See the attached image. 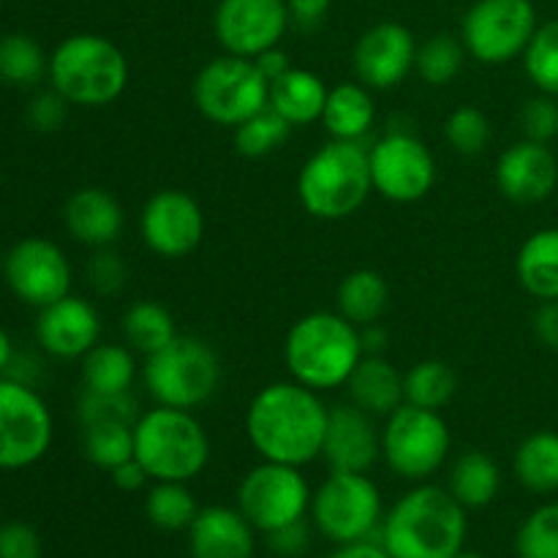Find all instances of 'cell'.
<instances>
[{
	"mask_svg": "<svg viewBox=\"0 0 558 558\" xmlns=\"http://www.w3.org/2000/svg\"><path fill=\"white\" fill-rule=\"evenodd\" d=\"M330 409L319 392L300 381H272L262 387L245 412V434L262 461L308 466L322 458Z\"/></svg>",
	"mask_w": 558,
	"mask_h": 558,
	"instance_id": "1",
	"label": "cell"
},
{
	"mask_svg": "<svg viewBox=\"0 0 558 558\" xmlns=\"http://www.w3.org/2000/svg\"><path fill=\"white\" fill-rule=\"evenodd\" d=\"M466 543V507L447 488L417 485L381 523V545L392 558H452Z\"/></svg>",
	"mask_w": 558,
	"mask_h": 558,
	"instance_id": "2",
	"label": "cell"
},
{
	"mask_svg": "<svg viewBox=\"0 0 558 558\" xmlns=\"http://www.w3.org/2000/svg\"><path fill=\"white\" fill-rule=\"evenodd\" d=\"M363 357L357 325L330 311H314L294 322L283 343L292 379L316 392L347 385Z\"/></svg>",
	"mask_w": 558,
	"mask_h": 558,
	"instance_id": "3",
	"label": "cell"
},
{
	"mask_svg": "<svg viewBox=\"0 0 558 558\" xmlns=\"http://www.w3.org/2000/svg\"><path fill=\"white\" fill-rule=\"evenodd\" d=\"M47 76L71 107H107L129 87V60L109 38L74 33L52 49Z\"/></svg>",
	"mask_w": 558,
	"mask_h": 558,
	"instance_id": "4",
	"label": "cell"
},
{
	"mask_svg": "<svg viewBox=\"0 0 558 558\" xmlns=\"http://www.w3.org/2000/svg\"><path fill=\"white\" fill-rule=\"evenodd\" d=\"M374 191L368 147L363 142L332 140L303 163L298 196L305 210L322 221H343L365 205Z\"/></svg>",
	"mask_w": 558,
	"mask_h": 558,
	"instance_id": "5",
	"label": "cell"
},
{
	"mask_svg": "<svg viewBox=\"0 0 558 558\" xmlns=\"http://www.w3.org/2000/svg\"><path fill=\"white\" fill-rule=\"evenodd\" d=\"M134 458L153 483H191L210 461V439L194 412L156 407L136 417Z\"/></svg>",
	"mask_w": 558,
	"mask_h": 558,
	"instance_id": "6",
	"label": "cell"
},
{
	"mask_svg": "<svg viewBox=\"0 0 558 558\" xmlns=\"http://www.w3.org/2000/svg\"><path fill=\"white\" fill-rule=\"evenodd\" d=\"M142 381L158 407L191 412L216 396L221 385V360L202 338L178 336L163 349L147 354Z\"/></svg>",
	"mask_w": 558,
	"mask_h": 558,
	"instance_id": "7",
	"label": "cell"
},
{
	"mask_svg": "<svg viewBox=\"0 0 558 558\" xmlns=\"http://www.w3.org/2000/svg\"><path fill=\"white\" fill-rule=\"evenodd\" d=\"M194 104L210 123L234 129L251 114L270 107V82L254 58L221 54L196 74Z\"/></svg>",
	"mask_w": 558,
	"mask_h": 558,
	"instance_id": "8",
	"label": "cell"
},
{
	"mask_svg": "<svg viewBox=\"0 0 558 558\" xmlns=\"http://www.w3.org/2000/svg\"><path fill=\"white\" fill-rule=\"evenodd\" d=\"M450 428L434 409L401 403L381 428V458L403 480L423 483L450 456Z\"/></svg>",
	"mask_w": 558,
	"mask_h": 558,
	"instance_id": "9",
	"label": "cell"
},
{
	"mask_svg": "<svg viewBox=\"0 0 558 558\" xmlns=\"http://www.w3.org/2000/svg\"><path fill=\"white\" fill-rule=\"evenodd\" d=\"M311 518L330 543H360L379 529L381 494L368 474L330 472L311 496Z\"/></svg>",
	"mask_w": 558,
	"mask_h": 558,
	"instance_id": "10",
	"label": "cell"
},
{
	"mask_svg": "<svg viewBox=\"0 0 558 558\" xmlns=\"http://www.w3.org/2000/svg\"><path fill=\"white\" fill-rule=\"evenodd\" d=\"M52 412L36 387L0 376V472H22L52 447Z\"/></svg>",
	"mask_w": 558,
	"mask_h": 558,
	"instance_id": "11",
	"label": "cell"
},
{
	"mask_svg": "<svg viewBox=\"0 0 558 558\" xmlns=\"http://www.w3.org/2000/svg\"><path fill=\"white\" fill-rule=\"evenodd\" d=\"M537 27L532 0H477L463 16L461 41L483 65H505L526 52Z\"/></svg>",
	"mask_w": 558,
	"mask_h": 558,
	"instance_id": "12",
	"label": "cell"
},
{
	"mask_svg": "<svg viewBox=\"0 0 558 558\" xmlns=\"http://www.w3.org/2000/svg\"><path fill=\"white\" fill-rule=\"evenodd\" d=\"M311 488L298 466L262 461L238 488V510L262 534L303 521L311 510Z\"/></svg>",
	"mask_w": 558,
	"mask_h": 558,
	"instance_id": "13",
	"label": "cell"
},
{
	"mask_svg": "<svg viewBox=\"0 0 558 558\" xmlns=\"http://www.w3.org/2000/svg\"><path fill=\"white\" fill-rule=\"evenodd\" d=\"M371 183L385 199L412 205L430 194L436 183V161L412 131H390L368 150Z\"/></svg>",
	"mask_w": 558,
	"mask_h": 558,
	"instance_id": "14",
	"label": "cell"
},
{
	"mask_svg": "<svg viewBox=\"0 0 558 558\" xmlns=\"http://www.w3.org/2000/svg\"><path fill=\"white\" fill-rule=\"evenodd\" d=\"M71 262L58 243L25 238L3 256V281L20 303L44 308L71 294Z\"/></svg>",
	"mask_w": 558,
	"mask_h": 558,
	"instance_id": "15",
	"label": "cell"
},
{
	"mask_svg": "<svg viewBox=\"0 0 558 558\" xmlns=\"http://www.w3.org/2000/svg\"><path fill=\"white\" fill-rule=\"evenodd\" d=\"M142 243L163 259H183L205 238V213L199 202L180 189L156 191L140 216Z\"/></svg>",
	"mask_w": 558,
	"mask_h": 558,
	"instance_id": "16",
	"label": "cell"
},
{
	"mask_svg": "<svg viewBox=\"0 0 558 558\" xmlns=\"http://www.w3.org/2000/svg\"><path fill=\"white\" fill-rule=\"evenodd\" d=\"M289 25L287 0H221L213 16L218 44L240 58L278 47Z\"/></svg>",
	"mask_w": 558,
	"mask_h": 558,
	"instance_id": "17",
	"label": "cell"
},
{
	"mask_svg": "<svg viewBox=\"0 0 558 558\" xmlns=\"http://www.w3.org/2000/svg\"><path fill=\"white\" fill-rule=\"evenodd\" d=\"M417 41L398 22H379L360 36L354 47V74L371 90L398 87L414 69Z\"/></svg>",
	"mask_w": 558,
	"mask_h": 558,
	"instance_id": "18",
	"label": "cell"
},
{
	"mask_svg": "<svg viewBox=\"0 0 558 558\" xmlns=\"http://www.w3.org/2000/svg\"><path fill=\"white\" fill-rule=\"evenodd\" d=\"M33 332L49 357L82 360L101 338V316L93 303L76 294H65L38 308Z\"/></svg>",
	"mask_w": 558,
	"mask_h": 558,
	"instance_id": "19",
	"label": "cell"
},
{
	"mask_svg": "<svg viewBox=\"0 0 558 558\" xmlns=\"http://www.w3.org/2000/svg\"><path fill=\"white\" fill-rule=\"evenodd\" d=\"M381 456V430L374 425V417L354 403H341L330 409L325 430L322 458L330 472H360L368 469Z\"/></svg>",
	"mask_w": 558,
	"mask_h": 558,
	"instance_id": "20",
	"label": "cell"
},
{
	"mask_svg": "<svg viewBox=\"0 0 558 558\" xmlns=\"http://www.w3.org/2000/svg\"><path fill=\"white\" fill-rule=\"evenodd\" d=\"M496 185L518 205H537L558 185V158L548 145L521 140L507 147L496 163Z\"/></svg>",
	"mask_w": 558,
	"mask_h": 558,
	"instance_id": "21",
	"label": "cell"
},
{
	"mask_svg": "<svg viewBox=\"0 0 558 558\" xmlns=\"http://www.w3.org/2000/svg\"><path fill=\"white\" fill-rule=\"evenodd\" d=\"M256 529L232 507H205L189 529L191 558H254Z\"/></svg>",
	"mask_w": 558,
	"mask_h": 558,
	"instance_id": "22",
	"label": "cell"
},
{
	"mask_svg": "<svg viewBox=\"0 0 558 558\" xmlns=\"http://www.w3.org/2000/svg\"><path fill=\"white\" fill-rule=\"evenodd\" d=\"M63 223L71 238L90 248H107L123 232V207L109 191L87 185L74 191L63 207Z\"/></svg>",
	"mask_w": 558,
	"mask_h": 558,
	"instance_id": "23",
	"label": "cell"
},
{
	"mask_svg": "<svg viewBox=\"0 0 558 558\" xmlns=\"http://www.w3.org/2000/svg\"><path fill=\"white\" fill-rule=\"evenodd\" d=\"M354 407L371 417H387L403 403V374L381 354H365L347 381Z\"/></svg>",
	"mask_w": 558,
	"mask_h": 558,
	"instance_id": "24",
	"label": "cell"
},
{
	"mask_svg": "<svg viewBox=\"0 0 558 558\" xmlns=\"http://www.w3.org/2000/svg\"><path fill=\"white\" fill-rule=\"evenodd\" d=\"M327 87L322 76L305 69H289L270 82V109H276L289 125H308L322 120L327 104Z\"/></svg>",
	"mask_w": 558,
	"mask_h": 558,
	"instance_id": "25",
	"label": "cell"
},
{
	"mask_svg": "<svg viewBox=\"0 0 558 558\" xmlns=\"http://www.w3.org/2000/svg\"><path fill=\"white\" fill-rule=\"evenodd\" d=\"M376 109L374 98H371V87L363 82H343V85L332 87L327 93L325 112H322V123L327 125L332 140H349L363 142L374 125Z\"/></svg>",
	"mask_w": 558,
	"mask_h": 558,
	"instance_id": "26",
	"label": "cell"
},
{
	"mask_svg": "<svg viewBox=\"0 0 558 558\" xmlns=\"http://www.w3.org/2000/svg\"><path fill=\"white\" fill-rule=\"evenodd\" d=\"M515 272L521 287L539 303L558 300V227L539 229L521 245Z\"/></svg>",
	"mask_w": 558,
	"mask_h": 558,
	"instance_id": "27",
	"label": "cell"
},
{
	"mask_svg": "<svg viewBox=\"0 0 558 558\" xmlns=\"http://www.w3.org/2000/svg\"><path fill=\"white\" fill-rule=\"evenodd\" d=\"M501 472L494 458L483 450L463 452L450 469L447 490L461 501L466 510H483L499 496Z\"/></svg>",
	"mask_w": 558,
	"mask_h": 558,
	"instance_id": "28",
	"label": "cell"
},
{
	"mask_svg": "<svg viewBox=\"0 0 558 558\" xmlns=\"http://www.w3.org/2000/svg\"><path fill=\"white\" fill-rule=\"evenodd\" d=\"M336 305L338 314L347 316L352 325H374V322L381 319L387 305H390V287H387L381 272L368 270V267L352 270L338 283Z\"/></svg>",
	"mask_w": 558,
	"mask_h": 558,
	"instance_id": "29",
	"label": "cell"
},
{
	"mask_svg": "<svg viewBox=\"0 0 558 558\" xmlns=\"http://www.w3.org/2000/svg\"><path fill=\"white\" fill-rule=\"evenodd\" d=\"M512 472L518 483L532 494H556L558 490V434L537 430L526 436L512 458Z\"/></svg>",
	"mask_w": 558,
	"mask_h": 558,
	"instance_id": "30",
	"label": "cell"
},
{
	"mask_svg": "<svg viewBox=\"0 0 558 558\" xmlns=\"http://www.w3.org/2000/svg\"><path fill=\"white\" fill-rule=\"evenodd\" d=\"M136 376L131 347L123 343H96L82 357V381L93 392H129Z\"/></svg>",
	"mask_w": 558,
	"mask_h": 558,
	"instance_id": "31",
	"label": "cell"
},
{
	"mask_svg": "<svg viewBox=\"0 0 558 558\" xmlns=\"http://www.w3.org/2000/svg\"><path fill=\"white\" fill-rule=\"evenodd\" d=\"M120 330H123L125 343L145 357L178 338L174 316L156 300H140V303L129 305L123 322H120Z\"/></svg>",
	"mask_w": 558,
	"mask_h": 558,
	"instance_id": "32",
	"label": "cell"
},
{
	"mask_svg": "<svg viewBox=\"0 0 558 558\" xmlns=\"http://www.w3.org/2000/svg\"><path fill=\"white\" fill-rule=\"evenodd\" d=\"M458 376L445 360H423L403 374V403L420 409H445L456 398Z\"/></svg>",
	"mask_w": 558,
	"mask_h": 558,
	"instance_id": "33",
	"label": "cell"
},
{
	"mask_svg": "<svg viewBox=\"0 0 558 558\" xmlns=\"http://www.w3.org/2000/svg\"><path fill=\"white\" fill-rule=\"evenodd\" d=\"M49 74L41 44L25 33L0 36V82L11 87H36Z\"/></svg>",
	"mask_w": 558,
	"mask_h": 558,
	"instance_id": "34",
	"label": "cell"
},
{
	"mask_svg": "<svg viewBox=\"0 0 558 558\" xmlns=\"http://www.w3.org/2000/svg\"><path fill=\"white\" fill-rule=\"evenodd\" d=\"M82 450L93 466L112 472L120 463L134 458V423L101 420L82 425Z\"/></svg>",
	"mask_w": 558,
	"mask_h": 558,
	"instance_id": "35",
	"label": "cell"
},
{
	"mask_svg": "<svg viewBox=\"0 0 558 558\" xmlns=\"http://www.w3.org/2000/svg\"><path fill=\"white\" fill-rule=\"evenodd\" d=\"M145 515L161 532H189L199 505L185 483H156L147 490Z\"/></svg>",
	"mask_w": 558,
	"mask_h": 558,
	"instance_id": "36",
	"label": "cell"
},
{
	"mask_svg": "<svg viewBox=\"0 0 558 558\" xmlns=\"http://www.w3.org/2000/svg\"><path fill=\"white\" fill-rule=\"evenodd\" d=\"M463 58H466L463 41H458L450 33H439V36H430L423 47H417L414 71H417L420 80L428 82V85L445 87L461 74Z\"/></svg>",
	"mask_w": 558,
	"mask_h": 558,
	"instance_id": "37",
	"label": "cell"
},
{
	"mask_svg": "<svg viewBox=\"0 0 558 558\" xmlns=\"http://www.w3.org/2000/svg\"><path fill=\"white\" fill-rule=\"evenodd\" d=\"M289 134H292V125L276 109L265 107L262 112L234 125V147L245 158H265L276 153L289 140Z\"/></svg>",
	"mask_w": 558,
	"mask_h": 558,
	"instance_id": "38",
	"label": "cell"
},
{
	"mask_svg": "<svg viewBox=\"0 0 558 558\" xmlns=\"http://www.w3.org/2000/svg\"><path fill=\"white\" fill-rule=\"evenodd\" d=\"M523 65L539 93L558 98V20L537 27L523 52Z\"/></svg>",
	"mask_w": 558,
	"mask_h": 558,
	"instance_id": "39",
	"label": "cell"
},
{
	"mask_svg": "<svg viewBox=\"0 0 558 558\" xmlns=\"http://www.w3.org/2000/svg\"><path fill=\"white\" fill-rule=\"evenodd\" d=\"M518 558H558V501L537 507L515 534Z\"/></svg>",
	"mask_w": 558,
	"mask_h": 558,
	"instance_id": "40",
	"label": "cell"
},
{
	"mask_svg": "<svg viewBox=\"0 0 558 558\" xmlns=\"http://www.w3.org/2000/svg\"><path fill=\"white\" fill-rule=\"evenodd\" d=\"M445 140L461 156H480L490 142V123L477 107H458L445 123Z\"/></svg>",
	"mask_w": 558,
	"mask_h": 558,
	"instance_id": "41",
	"label": "cell"
},
{
	"mask_svg": "<svg viewBox=\"0 0 558 558\" xmlns=\"http://www.w3.org/2000/svg\"><path fill=\"white\" fill-rule=\"evenodd\" d=\"M80 425L101 423V420H125V423H136V401L129 392H93L85 390L80 398Z\"/></svg>",
	"mask_w": 558,
	"mask_h": 558,
	"instance_id": "42",
	"label": "cell"
},
{
	"mask_svg": "<svg viewBox=\"0 0 558 558\" xmlns=\"http://www.w3.org/2000/svg\"><path fill=\"white\" fill-rule=\"evenodd\" d=\"M521 129H523V140L543 142V145H548L550 140H556L558 136L556 96L539 93V96L529 98L521 109Z\"/></svg>",
	"mask_w": 558,
	"mask_h": 558,
	"instance_id": "43",
	"label": "cell"
},
{
	"mask_svg": "<svg viewBox=\"0 0 558 558\" xmlns=\"http://www.w3.org/2000/svg\"><path fill=\"white\" fill-rule=\"evenodd\" d=\"M87 278H90V287L98 294H118L125 287V278H129V267H125L123 256L118 251L96 248V254L87 262Z\"/></svg>",
	"mask_w": 558,
	"mask_h": 558,
	"instance_id": "44",
	"label": "cell"
},
{
	"mask_svg": "<svg viewBox=\"0 0 558 558\" xmlns=\"http://www.w3.org/2000/svg\"><path fill=\"white\" fill-rule=\"evenodd\" d=\"M71 104L60 96L58 90H44L36 93L27 104V123L33 125L41 134H54V131L63 129L65 118H69Z\"/></svg>",
	"mask_w": 558,
	"mask_h": 558,
	"instance_id": "45",
	"label": "cell"
},
{
	"mask_svg": "<svg viewBox=\"0 0 558 558\" xmlns=\"http://www.w3.org/2000/svg\"><path fill=\"white\" fill-rule=\"evenodd\" d=\"M0 558H41V537L25 521L0 523Z\"/></svg>",
	"mask_w": 558,
	"mask_h": 558,
	"instance_id": "46",
	"label": "cell"
},
{
	"mask_svg": "<svg viewBox=\"0 0 558 558\" xmlns=\"http://www.w3.org/2000/svg\"><path fill=\"white\" fill-rule=\"evenodd\" d=\"M265 537H267V545H270V550L276 556L298 558L308 550L311 529L305 521H294V523H289V526L265 534Z\"/></svg>",
	"mask_w": 558,
	"mask_h": 558,
	"instance_id": "47",
	"label": "cell"
},
{
	"mask_svg": "<svg viewBox=\"0 0 558 558\" xmlns=\"http://www.w3.org/2000/svg\"><path fill=\"white\" fill-rule=\"evenodd\" d=\"M534 336L543 347L558 352V300H543L532 316Z\"/></svg>",
	"mask_w": 558,
	"mask_h": 558,
	"instance_id": "48",
	"label": "cell"
},
{
	"mask_svg": "<svg viewBox=\"0 0 558 558\" xmlns=\"http://www.w3.org/2000/svg\"><path fill=\"white\" fill-rule=\"evenodd\" d=\"M287 11L292 25L311 31V27H316L327 16L330 0H287Z\"/></svg>",
	"mask_w": 558,
	"mask_h": 558,
	"instance_id": "49",
	"label": "cell"
},
{
	"mask_svg": "<svg viewBox=\"0 0 558 558\" xmlns=\"http://www.w3.org/2000/svg\"><path fill=\"white\" fill-rule=\"evenodd\" d=\"M109 474H112V483L118 485L120 490H129V494H134V490H142L147 483H150V474L145 472V466H142L136 458L120 463V466L112 469Z\"/></svg>",
	"mask_w": 558,
	"mask_h": 558,
	"instance_id": "50",
	"label": "cell"
},
{
	"mask_svg": "<svg viewBox=\"0 0 558 558\" xmlns=\"http://www.w3.org/2000/svg\"><path fill=\"white\" fill-rule=\"evenodd\" d=\"M254 60H256V65H259L262 74L267 76V82H276L278 76H283L289 69H292V65H289L287 52H283V49H278V47H272V49H267V52L256 54Z\"/></svg>",
	"mask_w": 558,
	"mask_h": 558,
	"instance_id": "51",
	"label": "cell"
},
{
	"mask_svg": "<svg viewBox=\"0 0 558 558\" xmlns=\"http://www.w3.org/2000/svg\"><path fill=\"white\" fill-rule=\"evenodd\" d=\"M327 558H392L385 550V545L368 543V539H360V543H347L338 545Z\"/></svg>",
	"mask_w": 558,
	"mask_h": 558,
	"instance_id": "52",
	"label": "cell"
},
{
	"mask_svg": "<svg viewBox=\"0 0 558 558\" xmlns=\"http://www.w3.org/2000/svg\"><path fill=\"white\" fill-rule=\"evenodd\" d=\"M360 341H363V352L365 354H381L387 349L385 327H379L376 322H374V325H365L363 330H360Z\"/></svg>",
	"mask_w": 558,
	"mask_h": 558,
	"instance_id": "53",
	"label": "cell"
},
{
	"mask_svg": "<svg viewBox=\"0 0 558 558\" xmlns=\"http://www.w3.org/2000/svg\"><path fill=\"white\" fill-rule=\"evenodd\" d=\"M16 349H14V341H11L9 332L0 327V376H5V371H9L11 360H14Z\"/></svg>",
	"mask_w": 558,
	"mask_h": 558,
	"instance_id": "54",
	"label": "cell"
},
{
	"mask_svg": "<svg viewBox=\"0 0 558 558\" xmlns=\"http://www.w3.org/2000/svg\"><path fill=\"white\" fill-rule=\"evenodd\" d=\"M452 558H485V556H480V554H472V550H461V554H458V556H452Z\"/></svg>",
	"mask_w": 558,
	"mask_h": 558,
	"instance_id": "55",
	"label": "cell"
},
{
	"mask_svg": "<svg viewBox=\"0 0 558 558\" xmlns=\"http://www.w3.org/2000/svg\"><path fill=\"white\" fill-rule=\"evenodd\" d=\"M0 180H3V172H0Z\"/></svg>",
	"mask_w": 558,
	"mask_h": 558,
	"instance_id": "56",
	"label": "cell"
},
{
	"mask_svg": "<svg viewBox=\"0 0 558 558\" xmlns=\"http://www.w3.org/2000/svg\"><path fill=\"white\" fill-rule=\"evenodd\" d=\"M0 5H3V0H0Z\"/></svg>",
	"mask_w": 558,
	"mask_h": 558,
	"instance_id": "57",
	"label": "cell"
}]
</instances>
